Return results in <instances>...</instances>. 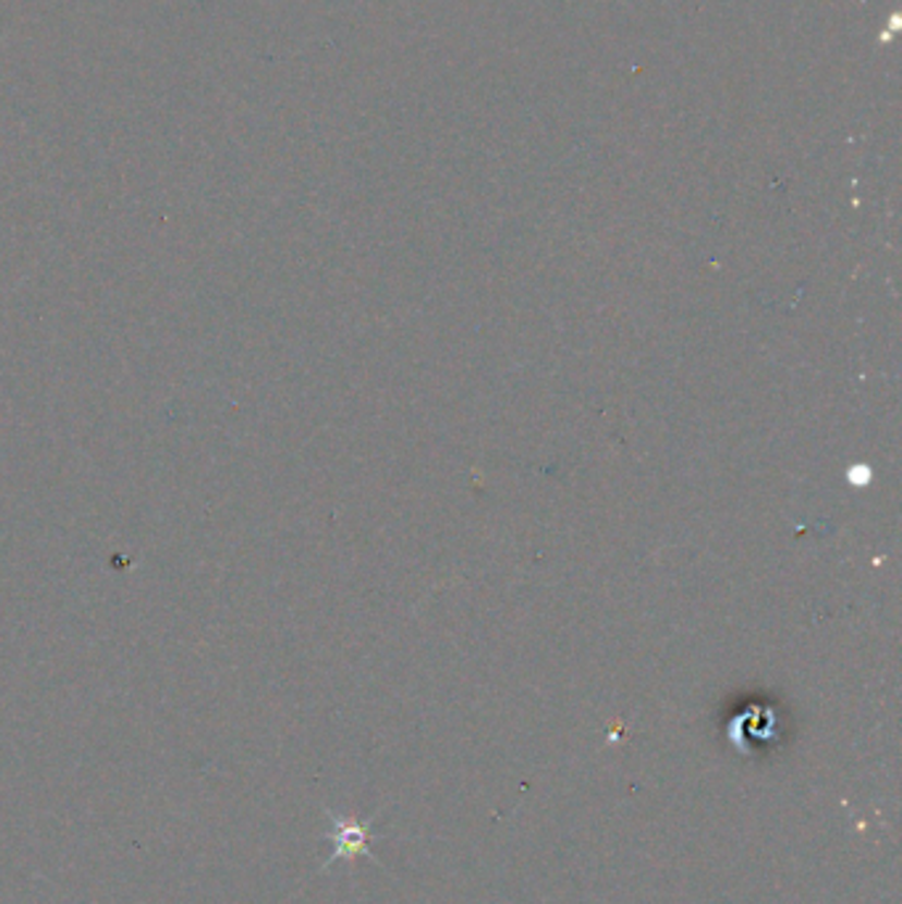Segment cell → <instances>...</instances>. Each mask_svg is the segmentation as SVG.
<instances>
[{
    "label": "cell",
    "instance_id": "6da1fadb",
    "mask_svg": "<svg viewBox=\"0 0 902 904\" xmlns=\"http://www.w3.org/2000/svg\"><path fill=\"white\" fill-rule=\"evenodd\" d=\"M331 817V831L326 833V839L333 844L331 857L326 859L324 868H331L339 859H355V857H368L376 859L374 850H370V841H374V826L370 822H357L355 817H344L337 813H329Z\"/></svg>",
    "mask_w": 902,
    "mask_h": 904
}]
</instances>
